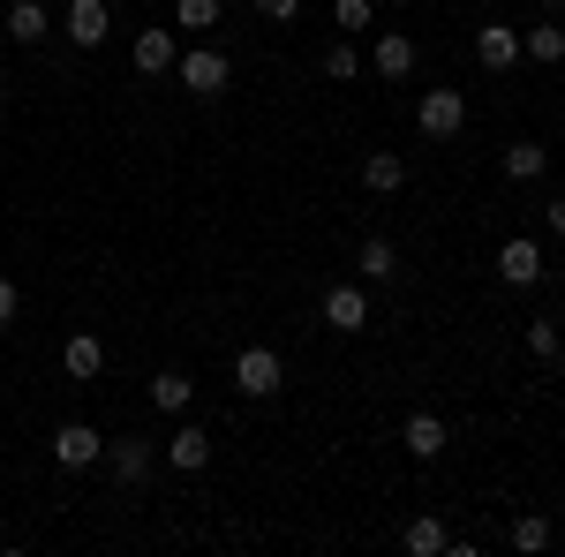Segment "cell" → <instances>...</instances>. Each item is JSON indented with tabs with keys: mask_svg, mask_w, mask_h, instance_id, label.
<instances>
[{
	"mask_svg": "<svg viewBox=\"0 0 565 557\" xmlns=\"http://www.w3.org/2000/svg\"><path fill=\"white\" fill-rule=\"evenodd\" d=\"M415 129L430 136V143L460 136V129H468V98H460L452 84H430V90H423V106H415Z\"/></svg>",
	"mask_w": 565,
	"mask_h": 557,
	"instance_id": "cell-1",
	"label": "cell"
},
{
	"mask_svg": "<svg viewBox=\"0 0 565 557\" xmlns=\"http://www.w3.org/2000/svg\"><path fill=\"white\" fill-rule=\"evenodd\" d=\"M279 385H287V362H279L271 346H242V354H234V392H242V399H271Z\"/></svg>",
	"mask_w": 565,
	"mask_h": 557,
	"instance_id": "cell-2",
	"label": "cell"
},
{
	"mask_svg": "<svg viewBox=\"0 0 565 557\" xmlns=\"http://www.w3.org/2000/svg\"><path fill=\"white\" fill-rule=\"evenodd\" d=\"M174 76H181V90H189V98H218V90H226V76H234V61H226V53H212V45H196V53H181V61H174Z\"/></svg>",
	"mask_w": 565,
	"mask_h": 557,
	"instance_id": "cell-3",
	"label": "cell"
},
{
	"mask_svg": "<svg viewBox=\"0 0 565 557\" xmlns=\"http://www.w3.org/2000/svg\"><path fill=\"white\" fill-rule=\"evenodd\" d=\"M324 324H332V332H362V324H370V279L324 287Z\"/></svg>",
	"mask_w": 565,
	"mask_h": 557,
	"instance_id": "cell-4",
	"label": "cell"
},
{
	"mask_svg": "<svg viewBox=\"0 0 565 557\" xmlns=\"http://www.w3.org/2000/svg\"><path fill=\"white\" fill-rule=\"evenodd\" d=\"M53 460H61L68 474H76V468H98V460H106V437H98L90 422H61V429H53Z\"/></svg>",
	"mask_w": 565,
	"mask_h": 557,
	"instance_id": "cell-5",
	"label": "cell"
},
{
	"mask_svg": "<svg viewBox=\"0 0 565 557\" xmlns=\"http://www.w3.org/2000/svg\"><path fill=\"white\" fill-rule=\"evenodd\" d=\"M181 61V39L167 23H151V31H136V76H174Z\"/></svg>",
	"mask_w": 565,
	"mask_h": 557,
	"instance_id": "cell-6",
	"label": "cell"
},
{
	"mask_svg": "<svg viewBox=\"0 0 565 557\" xmlns=\"http://www.w3.org/2000/svg\"><path fill=\"white\" fill-rule=\"evenodd\" d=\"M476 61L490 68V76L521 68V31H513V23H482V31H476Z\"/></svg>",
	"mask_w": 565,
	"mask_h": 557,
	"instance_id": "cell-7",
	"label": "cell"
},
{
	"mask_svg": "<svg viewBox=\"0 0 565 557\" xmlns=\"http://www.w3.org/2000/svg\"><path fill=\"white\" fill-rule=\"evenodd\" d=\"M159 460H167V468H174V474H196V468H212V437H204V429H196V422H181L174 437L159 444Z\"/></svg>",
	"mask_w": 565,
	"mask_h": 557,
	"instance_id": "cell-8",
	"label": "cell"
},
{
	"mask_svg": "<svg viewBox=\"0 0 565 557\" xmlns=\"http://www.w3.org/2000/svg\"><path fill=\"white\" fill-rule=\"evenodd\" d=\"M151 460H159V444H151V437H121V444H106V468H114L121 490H136V482L151 474Z\"/></svg>",
	"mask_w": 565,
	"mask_h": 557,
	"instance_id": "cell-9",
	"label": "cell"
},
{
	"mask_svg": "<svg viewBox=\"0 0 565 557\" xmlns=\"http://www.w3.org/2000/svg\"><path fill=\"white\" fill-rule=\"evenodd\" d=\"M498 279H505V287H535V279H543V242L513 234V242L498 249Z\"/></svg>",
	"mask_w": 565,
	"mask_h": 557,
	"instance_id": "cell-10",
	"label": "cell"
},
{
	"mask_svg": "<svg viewBox=\"0 0 565 557\" xmlns=\"http://www.w3.org/2000/svg\"><path fill=\"white\" fill-rule=\"evenodd\" d=\"M399 444H407V452H415V460L430 468L437 452L452 444V437H445V415H430V407H415V415H407V429H399Z\"/></svg>",
	"mask_w": 565,
	"mask_h": 557,
	"instance_id": "cell-11",
	"label": "cell"
},
{
	"mask_svg": "<svg viewBox=\"0 0 565 557\" xmlns=\"http://www.w3.org/2000/svg\"><path fill=\"white\" fill-rule=\"evenodd\" d=\"M61 31H68L76 45H106V31H114V15H106V0H68Z\"/></svg>",
	"mask_w": 565,
	"mask_h": 557,
	"instance_id": "cell-12",
	"label": "cell"
},
{
	"mask_svg": "<svg viewBox=\"0 0 565 557\" xmlns=\"http://www.w3.org/2000/svg\"><path fill=\"white\" fill-rule=\"evenodd\" d=\"M370 68H377L385 84H407V76H415V39L385 31V39H377V53H370Z\"/></svg>",
	"mask_w": 565,
	"mask_h": 557,
	"instance_id": "cell-13",
	"label": "cell"
},
{
	"mask_svg": "<svg viewBox=\"0 0 565 557\" xmlns=\"http://www.w3.org/2000/svg\"><path fill=\"white\" fill-rule=\"evenodd\" d=\"M61 369H68L76 385H90V377L106 369V346L90 340V332H68V340H61Z\"/></svg>",
	"mask_w": 565,
	"mask_h": 557,
	"instance_id": "cell-14",
	"label": "cell"
},
{
	"mask_svg": "<svg viewBox=\"0 0 565 557\" xmlns=\"http://www.w3.org/2000/svg\"><path fill=\"white\" fill-rule=\"evenodd\" d=\"M0 23H8V39H15V45H39L45 31H53L45 0H8V15H0Z\"/></svg>",
	"mask_w": 565,
	"mask_h": 557,
	"instance_id": "cell-15",
	"label": "cell"
},
{
	"mask_svg": "<svg viewBox=\"0 0 565 557\" xmlns=\"http://www.w3.org/2000/svg\"><path fill=\"white\" fill-rule=\"evenodd\" d=\"M399 181H407L399 151H362V189H370V196H392Z\"/></svg>",
	"mask_w": 565,
	"mask_h": 557,
	"instance_id": "cell-16",
	"label": "cell"
},
{
	"mask_svg": "<svg viewBox=\"0 0 565 557\" xmlns=\"http://www.w3.org/2000/svg\"><path fill=\"white\" fill-rule=\"evenodd\" d=\"M521 61H535V68H558L565 61V23H535L521 39Z\"/></svg>",
	"mask_w": 565,
	"mask_h": 557,
	"instance_id": "cell-17",
	"label": "cell"
},
{
	"mask_svg": "<svg viewBox=\"0 0 565 557\" xmlns=\"http://www.w3.org/2000/svg\"><path fill=\"white\" fill-rule=\"evenodd\" d=\"M399 543H407L415 557H445L452 535H445V519H437V513H423V519H407V527H399Z\"/></svg>",
	"mask_w": 565,
	"mask_h": 557,
	"instance_id": "cell-18",
	"label": "cell"
},
{
	"mask_svg": "<svg viewBox=\"0 0 565 557\" xmlns=\"http://www.w3.org/2000/svg\"><path fill=\"white\" fill-rule=\"evenodd\" d=\"M189 399H196V385H189L181 369H159V377H151V407H159V415H189Z\"/></svg>",
	"mask_w": 565,
	"mask_h": 557,
	"instance_id": "cell-19",
	"label": "cell"
},
{
	"mask_svg": "<svg viewBox=\"0 0 565 557\" xmlns=\"http://www.w3.org/2000/svg\"><path fill=\"white\" fill-rule=\"evenodd\" d=\"M551 543H558V527H551V513H521L513 519V550H551Z\"/></svg>",
	"mask_w": 565,
	"mask_h": 557,
	"instance_id": "cell-20",
	"label": "cell"
},
{
	"mask_svg": "<svg viewBox=\"0 0 565 557\" xmlns=\"http://www.w3.org/2000/svg\"><path fill=\"white\" fill-rule=\"evenodd\" d=\"M354 264H362V279L377 287V279H392V271H399V249H392L385 234H370V242H362V257H354Z\"/></svg>",
	"mask_w": 565,
	"mask_h": 557,
	"instance_id": "cell-21",
	"label": "cell"
},
{
	"mask_svg": "<svg viewBox=\"0 0 565 557\" xmlns=\"http://www.w3.org/2000/svg\"><path fill=\"white\" fill-rule=\"evenodd\" d=\"M543 167H551L543 143H505V173H513V181H543Z\"/></svg>",
	"mask_w": 565,
	"mask_h": 557,
	"instance_id": "cell-22",
	"label": "cell"
},
{
	"mask_svg": "<svg viewBox=\"0 0 565 557\" xmlns=\"http://www.w3.org/2000/svg\"><path fill=\"white\" fill-rule=\"evenodd\" d=\"M527 354H535V362H558V354H565V332L551 324V317H535V324H527Z\"/></svg>",
	"mask_w": 565,
	"mask_h": 557,
	"instance_id": "cell-23",
	"label": "cell"
},
{
	"mask_svg": "<svg viewBox=\"0 0 565 557\" xmlns=\"http://www.w3.org/2000/svg\"><path fill=\"white\" fill-rule=\"evenodd\" d=\"M174 23H181V31H212L218 0H174Z\"/></svg>",
	"mask_w": 565,
	"mask_h": 557,
	"instance_id": "cell-24",
	"label": "cell"
},
{
	"mask_svg": "<svg viewBox=\"0 0 565 557\" xmlns=\"http://www.w3.org/2000/svg\"><path fill=\"white\" fill-rule=\"evenodd\" d=\"M324 76H332V84H354V76H362V53H354V45H332V53H324Z\"/></svg>",
	"mask_w": 565,
	"mask_h": 557,
	"instance_id": "cell-25",
	"label": "cell"
},
{
	"mask_svg": "<svg viewBox=\"0 0 565 557\" xmlns=\"http://www.w3.org/2000/svg\"><path fill=\"white\" fill-rule=\"evenodd\" d=\"M332 23H340L348 39H362V23H370V0H332Z\"/></svg>",
	"mask_w": 565,
	"mask_h": 557,
	"instance_id": "cell-26",
	"label": "cell"
},
{
	"mask_svg": "<svg viewBox=\"0 0 565 557\" xmlns=\"http://www.w3.org/2000/svg\"><path fill=\"white\" fill-rule=\"evenodd\" d=\"M257 15H264V23H295V15H302V0H257Z\"/></svg>",
	"mask_w": 565,
	"mask_h": 557,
	"instance_id": "cell-27",
	"label": "cell"
},
{
	"mask_svg": "<svg viewBox=\"0 0 565 557\" xmlns=\"http://www.w3.org/2000/svg\"><path fill=\"white\" fill-rule=\"evenodd\" d=\"M15 309H23V294H15V279H8V271H0V332H8V324H15Z\"/></svg>",
	"mask_w": 565,
	"mask_h": 557,
	"instance_id": "cell-28",
	"label": "cell"
},
{
	"mask_svg": "<svg viewBox=\"0 0 565 557\" xmlns=\"http://www.w3.org/2000/svg\"><path fill=\"white\" fill-rule=\"evenodd\" d=\"M543 218H551V234H565V196H551V212H543Z\"/></svg>",
	"mask_w": 565,
	"mask_h": 557,
	"instance_id": "cell-29",
	"label": "cell"
}]
</instances>
